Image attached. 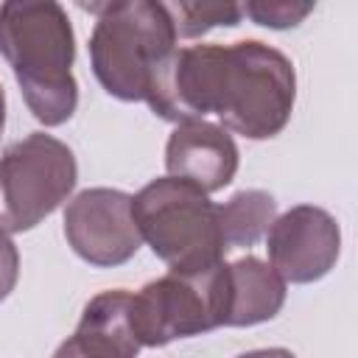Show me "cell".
Masks as SVG:
<instances>
[{"instance_id":"obj_1","label":"cell","mask_w":358,"mask_h":358,"mask_svg":"<svg viewBox=\"0 0 358 358\" xmlns=\"http://www.w3.org/2000/svg\"><path fill=\"white\" fill-rule=\"evenodd\" d=\"M296 101V73L285 53L257 39L176 50L154 115L171 123L215 115L227 131L268 140L285 129Z\"/></svg>"},{"instance_id":"obj_2","label":"cell","mask_w":358,"mask_h":358,"mask_svg":"<svg viewBox=\"0 0 358 358\" xmlns=\"http://www.w3.org/2000/svg\"><path fill=\"white\" fill-rule=\"evenodd\" d=\"M0 53L31 115L45 126H62L78 106L73 78L76 34L67 11L53 0H8L0 6Z\"/></svg>"},{"instance_id":"obj_3","label":"cell","mask_w":358,"mask_h":358,"mask_svg":"<svg viewBox=\"0 0 358 358\" xmlns=\"http://www.w3.org/2000/svg\"><path fill=\"white\" fill-rule=\"evenodd\" d=\"M84 8L98 17L90 36V64L98 84L120 101H145L154 112L176 56V31L165 3L123 0Z\"/></svg>"},{"instance_id":"obj_4","label":"cell","mask_w":358,"mask_h":358,"mask_svg":"<svg viewBox=\"0 0 358 358\" xmlns=\"http://www.w3.org/2000/svg\"><path fill=\"white\" fill-rule=\"evenodd\" d=\"M131 215L140 238L173 274H201L224 263L218 204L196 185L159 176L131 196Z\"/></svg>"},{"instance_id":"obj_5","label":"cell","mask_w":358,"mask_h":358,"mask_svg":"<svg viewBox=\"0 0 358 358\" xmlns=\"http://www.w3.org/2000/svg\"><path fill=\"white\" fill-rule=\"evenodd\" d=\"M76 179V157L62 140L34 131L11 143L0 157V229H34L73 193Z\"/></svg>"},{"instance_id":"obj_6","label":"cell","mask_w":358,"mask_h":358,"mask_svg":"<svg viewBox=\"0 0 358 358\" xmlns=\"http://www.w3.org/2000/svg\"><path fill=\"white\" fill-rule=\"evenodd\" d=\"M224 263L201 274H165L145 282L129 302L140 347H162L224 324Z\"/></svg>"},{"instance_id":"obj_7","label":"cell","mask_w":358,"mask_h":358,"mask_svg":"<svg viewBox=\"0 0 358 358\" xmlns=\"http://www.w3.org/2000/svg\"><path fill=\"white\" fill-rule=\"evenodd\" d=\"M64 238L90 266H123L143 243L131 215V196L115 187L81 190L64 210Z\"/></svg>"},{"instance_id":"obj_8","label":"cell","mask_w":358,"mask_h":358,"mask_svg":"<svg viewBox=\"0 0 358 358\" xmlns=\"http://www.w3.org/2000/svg\"><path fill=\"white\" fill-rule=\"evenodd\" d=\"M266 249L271 268L285 282L322 280L338 260L341 229L336 218L313 204H296L274 218L266 232Z\"/></svg>"},{"instance_id":"obj_9","label":"cell","mask_w":358,"mask_h":358,"mask_svg":"<svg viewBox=\"0 0 358 358\" xmlns=\"http://www.w3.org/2000/svg\"><path fill=\"white\" fill-rule=\"evenodd\" d=\"M168 176L185 179L207 196L227 187L238 171V145L232 134L210 120L176 123L165 145Z\"/></svg>"},{"instance_id":"obj_10","label":"cell","mask_w":358,"mask_h":358,"mask_svg":"<svg viewBox=\"0 0 358 358\" xmlns=\"http://www.w3.org/2000/svg\"><path fill=\"white\" fill-rule=\"evenodd\" d=\"M129 302L131 294L126 288L92 296L76 333L59 344L53 358H137L140 341L129 322Z\"/></svg>"},{"instance_id":"obj_11","label":"cell","mask_w":358,"mask_h":358,"mask_svg":"<svg viewBox=\"0 0 358 358\" xmlns=\"http://www.w3.org/2000/svg\"><path fill=\"white\" fill-rule=\"evenodd\" d=\"M224 324L249 327L268 322L285 302V280L260 257L224 263Z\"/></svg>"},{"instance_id":"obj_12","label":"cell","mask_w":358,"mask_h":358,"mask_svg":"<svg viewBox=\"0 0 358 358\" xmlns=\"http://www.w3.org/2000/svg\"><path fill=\"white\" fill-rule=\"evenodd\" d=\"M277 201L266 190H241L218 204V227L227 252L255 246L274 224Z\"/></svg>"},{"instance_id":"obj_13","label":"cell","mask_w":358,"mask_h":358,"mask_svg":"<svg viewBox=\"0 0 358 358\" xmlns=\"http://www.w3.org/2000/svg\"><path fill=\"white\" fill-rule=\"evenodd\" d=\"M165 11L173 22L176 36L196 39L210 28H232L241 22L243 8L238 3H165Z\"/></svg>"},{"instance_id":"obj_14","label":"cell","mask_w":358,"mask_h":358,"mask_svg":"<svg viewBox=\"0 0 358 358\" xmlns=\"http://www.w3.org/2000/svg\"><path fill=\"white\" fill-rule=\"evenodd\" d=\"M241 8L257 25H266V28H294V25H299L313 11V3H246Z\"/></svg>"},{"instance_id":"obj_15","label":"cell","mask_w":358,"mask_h":358,"mask_svg":"<svg viewBox=\"0 0 358 358\" xmlns=\"http://www.w3.org/2000/svg\"><path fill=\"white\" fill-rule=\"evenodd\" d=\"M17 277H20V252L8 238V232L0 229V302L14 291Z\"/></svg>"},{"instance_id":"obj_16","label":"cell","mask_w":358,"mask_h":358,"mask_svg":"<svg viewBox=\"0 0 358 358\" xmlns=\"http://www.w3.org/2000/svg\"><path fill=\"white\" fill-rule=\"evenodd\" d=\"M238 358H296L291 350H282V347H268V350H252V352H243Z\"/></svg>"},{"instance_id":"obj_17","label":"cell","mask_w":358,"mask_h":358,"mask_svg":"<svg viewBox=\"0 0 358 358\" xmlns=\"http://www.w3.org/2000/svg\"><path fill=\"white\" fill-rule=\"evenodd\" d=\"M6 126V95H3V87H0V131Z\"/></svg>"}]
</instances>
